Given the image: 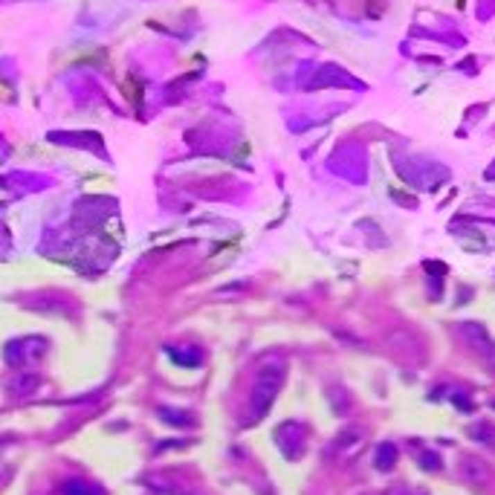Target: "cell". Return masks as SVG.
Returning <instances> with one entry per match:
<instances>
[{
  "mask_svg": "<svg viewBox=\"0 0 495 495\" xmlns=\"http://www.w3.org/2000/svg\"><path fill=\"white\" fill-rule=\"evenodd\" d=\"M397 460H400V452L394 443H379L376 452H374V467L379 472H391L394 467H397Z\"/></svg>",
  "mask_w": 495,
  "mask_h": 495,
  "instance_id": "52a82bcc",
  "label": "cell"
},
{
  "mask_svg": "<svg viewBox=\"0 0 495 495\" xmlns=\"http://www.w3.org/2000/svg\"><path fill=\"white\" fill-rule=\"evenodd\" d=\"M38 388H41V376L38 374H15L6 383V391L12 394V397H18V400L32 397Z\"/></svg>",
  "mask_w": 495,
  "mask_h": 495,
  "instance_id": "5b68a950",
  "label": "cell"
},
{
  "mask_svg": "<svg viewBox=\"0 0 495 495\" xmlns=\"http://www.w3.org/2000/svg\"><path fill=\"white\" fill-rule=\"evenodd\" d=\"M460 475H464L469 484L484 487V484L489 481V475H492V472H489V467L484 464L481 458H464V460H460Z\"/></svg>",
  "mask_w": 495,
  "mask_h": 495,
  "instance_id": "8992f818",
  "label": "cell"
},
{
  "mask_svg": "<svg viewBox=\"0 0 495 495\" xmlns=\"http://www.w3.org/2000/svg\"><path fill=\"white\" fill-rule=\"evenodd\" d=\"M420 467L428 469V472H440L443 469V460H440L437 452H426V455H420Z\"/></svg>",
  "mask_w": 495,
  "mask_h": 495,
  "instance_id": "5bb4252c",
  "label": "cell"
},
{
  "mask_svg": "<svg viewBox=\"0 0 495 495\" xmlns=\"http://www.w3.org/2000/svg\"><path fill=\"white\" fill-rule=\"evenodd\" d=\"M281 383H284V365L281 362H270V365H263L255 376V388H252V400H250V417L246 423H258L270 415V408L278 397V391H281Z\"/></svg>",
  "mask_w": 495,
  "mask_h": 495,
  "instance_id": "6da1fadb",
  "label": "cell"
},
{
  "mask_svg": "<svg viewBox=\"0 0 495 495\" xmlns=\"http://www.w3.org/2000/svg\"><path fill=\"white\" fill-rule=\"evenodd\" d=\"M362 443H365V432H362L359 426H348V428H342V432L336 435L333 443H330V455L348 460L362 449Z\"/></svg>",
  "mask_w": 495,
  "mask_h": 495,
  "instance_id": "277c9868",
  "label": "cell"
},
{
  "mask_svg": "<svg viewBox=\"0 0 495 495\" xmlns=\"http://www.w3.org/2000/svg\"><path fill=\"white\" fill-rule=\"evenodd\" d=\"M61 495H105V489H98L87 481H78V478H73V481H67L61 487Z\"/></svg>",
  "mask_w": 495,
  "mask_h": 495,
  "instance_id": "4fadbf2b",
  "label": "cell"
},
{
  "mask_svg": "<svg viewBox=\"0 0 495 495\" xmlns=\"http://www.w3.org/2000/svg\"><path fill=\"white\" fill-rule=\"evenodd\" d=\"M327 400L333 403V411L339 417H345L351 411V397H348V391H345L342 385H330L327 388Z\"/></svg>",
  "mask_w": 495,
  "mask_h": 495,
  "instance_id": "8fae6325",
  "label": "cell"
},
{
  "mask_svg": "<svg viewBox=\"0 0 495 495\" xmlns=\"http://www.w3.org/2000/svg\"><path fill=\"white\" fill-rule=\"evenodd\" d=\"M275 443H278V449L284 452L287 460H295V458H302L304 452V428L299 423H281L275 428Z\"/></svg>",
  "mask_w": 495,
  "mask_h": 495,
  "instance_id": "3957f363",
  "label": "cell"
},
{
  "mask_svg": "<svg viewBox=\"0 0 495 495\" xmlns=\"http://www.w3.org/2000/svg\"><path fill=\"white\" fill-rule=\"evenodd\" d=\"M489 365H492V371H495V351L489 354Z\"/></svg>",
  "mask_w": 495,
  "mask_h": 495,
  "instance_id": "2e32d148",
  "label": "cell"
},
{
  "mask_svg": "<svg viewBox=\"0 0 495 495\" xmlns=\"http://www.w3.org/2000/svg\"><path fill=\"white\" fill-rule=\"evenodd\" d=\"M157 417L162 423H168V426H180V428H186V426H194V415H189V411H180V408H171V406H159L157 408Z\"/></svg>",
  "mask_w": 495,
  "mask_h": 495,
  "instance_id": "ba28073f",
  "label": "cell"
},
{
  "mask_svg": "<svg viewBox=\"0 0 495 495\" xmlns=\"http://www.w3.org/2000/svg\"><path fill=\"white\" fill-rule=\"evenodd\" d=\"M460 330H464V333L469 336V342L475 345V348L478 351H484V354H492L495 351V345H492V339L487 336V330L481 327V324H472V322H467L464 327H460Z\"/></svg>",
  "mask_w": 495,
  "mask_h": 495,
  "instance_id": "9c48e42d",
  "label": "cell"
},
{
  "mask_svg": "<svg viewBox=\"0 0 495 495\" xmlns=\"http://www.w3.org/2000/svg\"><path fill=\"white\" fill-rule=\"evenodd\" d=\"M49 345L44 336H24V339H15L6 345V365L9 368H26V365H38V362L46 356Z\"/></svg>",
  "mask_w": 495,
  "mask_h": 495,
  "instance_id": "7a4b0ae2",
  "label": "cell"
},
{
  "mask_svg": "<svg viewBox=\"0 0 495 495\" xmlns=\"http://www.w3.org/2000/svg\"><path fill=\"white\" fill-rule=\"evenodd\" d=\"M449 400H452V406H458V411H464V415H469V411H475L472 400L467 397V394H460V391H452V394H449Z\"/></svg>",
  "mask_w": 495,
  "mask_h": 495,
  "instance_id": "9a60e30c",
  "label": "cell"
},
{
  "mask_svg": "<svg viewBox=\"0 0 495 495\" xmlns=\"http://www.w3.org/2000/svg\"><path fill=\"white\" fill-rule=\"evenodd\" d=\"M492 408H495V400H492Z\"/></svg>",
  "mask_w": 495,
  "mask_h": 495,
  "instance_id": "e0dca14e",
  "label": "cell"
},
{
  "mask_svg": "<svg viewBox=\"0 0 495 495\" xmlns=\"http://www.w3.org/2000/svg\"><path fill=\"white\" fill-rule=\"evenodd\" d=\"M165 354L171 356L174 365L180 368H200L203 365V354L200 351H180V348H165Z\"/></svg>",
  "mask_w": 495,
  "mask_h": 495,
  "instance_id": "30bf717a",
  "label": "cell"
},
{
  "mask_svg": "<svg viewBox=\"0 0 495 495\" xmlns=\"http://www.w3.org/2000/svg\"><path fill=\"white\" fill-rule=\"evenodd\" d=\"M467 437L481 443V446H495V428L487 426V423H478V426H469L467 428Z\"/></svg>",
  "mask_w": 495,
  "mask_h": 495,
  "instance_id": "7c38bea8",
  "label": "cell"
}]
</instances>
